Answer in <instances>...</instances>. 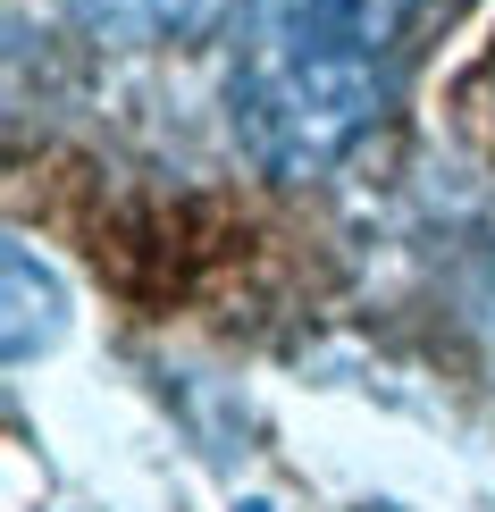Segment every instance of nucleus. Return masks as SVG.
I'll use <instances>...</instances> for the list:
<instances>
[{"label": "nucleus", "instance_id": "nucleus-1", "mask_svg": "<svg viewBox=\"0 0 495 512\" xmlns=\"http://www.w3.org/2000/svg\"><path fill=\"white\" fill-rule=\"evenodd\" d=\"M412 0H252L227 59L235 143L269 177H319L386 118Z\"/></svg>", "mask_w": 495, "mask_h": 512}, {"label": "nucleus", "instance_id": "nucleus-2", "mask_svg": "<svg viewBox=\"0 0 495 512\" xmlns=\"http://www.w3.org/2000/svg\"><path fill=\"white\" fill-rule=\"evenodd\" d=\"M68 9L110 42H185V34L219 26L235 0H68Z\"/></svg>", "mask_w": 495, "mask_h": 512}, {"label": "nucleus", "instance_id": "nucleus-3", "mask_svg": "<svg viewBox=\"0 0 495 512\" xmlns=\"http://www.w3.org/2000/svg\"><path fill=\"white\" fill-rule=\"evenodd\" d=\"M9 303H17V319H9V361H34V252L26 244H9ZM59 311V294H42V319ZM59 328V319H51Z\"/></svg>", "mask_w": 495, "mask_h": 512}, {"label": "nucleus", "instance_id": "nucleus-4", "mask_svg": "<svg viewBox=\"0 0 495 512\" xmlns=\"http://www.w3.org/2000/svg\"><path fill=\"white\" fill-rule=\"evenodd\" d=\"M370 512H395V504H370Z\"/></svg>", "mask_w": 495, "mask_h": 512}]
</instances>
